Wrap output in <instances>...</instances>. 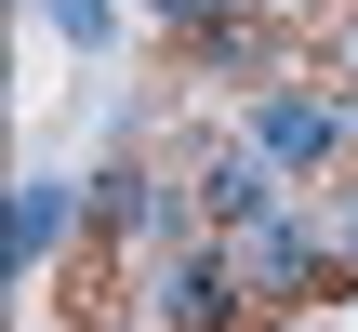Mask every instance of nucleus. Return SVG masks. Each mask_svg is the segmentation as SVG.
<instances>
[{
	"instance_id": "1",
	"label": "nucleus",
	"mask_w": 358,
	"mask_h": 332,
	"mask_svg": "<svg viewBox=\"0 0 358 332\" xmlns=\"http://www.w3.org/2000/svg\"><path fill=\"white\" fill-rule=\"evenodd\" d=\"M199 226H213V213H199V173L173 186L159 160H106V173H93V226H80V266H133V279H146V266H159L173 240H199ZM80 266H66V279H80Z\"/></svg>"
},
{
	"instance_id": "2",
	"label": "nucleus",
	"mask_w": 358,
	"mask_h": 332,
	"mask_svg": "<svg viewBox=\"0 0 358 332\" xmlns=\"http://www.w3.org/2000/svg\"><path fill=\"white\" fill-rule=\"evenodd\" d=\"M213 240H226V253H239V279H252L266 306H292V319H306V306H332V293H358V266L332 253V226L306 213V186L252 200V213H239V226H213Z\"/></svg>"
},
{
	"instance_id": "3",
	"label": "nucleus",
	"mask_w": 358,
	"mask_h": 332,
	"mask_svg": "<svg viewBox=\"0 0 358 332\" xmlns=\"http://www.w3.org/2000/svg\"><path fill=\"white\" fill-rule=\"evenodd\" d=\"M279 319H292V306H266L213 226H199V240H173V253L146 266V332H279Z\"/></svg>"
},
{
	"instance_id": "4",
	"label": "nucleus",
	"mask_w": 358,
	"mask_h": 332,
	"mask_svg": "<svg viewBox=\"0 0 358 332\" xmlns=\"http://www.w3.org/2000/svg\"><path fill=\"white\" fill-rule=\"evenodd\" d=\"M239 146H252V160H279V173L319 200V173L358 146V106H345V93H319V80H252V106H239Z\"/></svg>"
},
{
	"instance_id": "5",
	"label": "nucleus",
	"mask_w": 358,
	"mask_h": 332,
	"mask_svg": "<svg viewBox=\"0 0 358 332\" xmlns=\"http://www.w3.org/2000/svg\"><path fill=\"white\" fill-rule=\"evenodd\" d=\"M173 53H186L199 80H292V13H279V0H226V13L186 27Z\"/></svg>"
},
{
	"instance_id": "6",
	"label": "nucleus",
	"mask_w": 358,
	"mask_h": 332,
	"mask_svg": "<svg viewBox=\"0 0 358 332\" xmlns=\"http://www.w3.org/2000/svg\"><path fill=\"white\" fill-rule=\"evenodd\" d=\"M80 226H93V186H66V173H13L0 266H13V279H53V253H80Z\"/></svg>"
},
{
	"instance_id": "7",
	"label": "nucleus",
	"mask_w": 358,
	"mask_h": 332,
	"mask_svg": "<svg viewBox=\"0 0 358 332\" xmlns=\"http://www.w3.org/2000/svg\"><path fill=\"white\" fill-rule=\"evenodd\" d=\"M40 27H53L66 53H106V40H120V0H40Z\"/></svg>"
},
{
	"instance_id": "8",
	"label": "nucleus",
	"mask_w": 358,
	"mask_h": 332,
	"mask_svg": "<svg viewBox=\"0 0 358 332\" xmlns=\"http://www.w3.org/2000/svg\"><path fill=\"white\" fill-rule=\"evenodd\" d=\"M133 13H146V27H159V40H186V27H213V13H226V0H133Z\"/></svg>"
},
{
	"instance_id": "9",
	"label": "nucleus",
	"mask_w": 358,
	"mask_h": 332,
	"mask_svg": "<svg viewBox=\"0 0 358 332\" xmlns=\"http://www.w3.org/2000/svg\"><path fill=\"white\" fill-rule=\"evenodd\" d=\"M319 226H332V253L358 266V186H319Z\"/></svg>"
},
{
	"instance_id": "10",
	"label": "nucleus",
	"mask_w": 358,
	"mask_h": 332,
	"mask_svg": "<svg viewBox=\"0 0 358 332\" xmlns=\"http://www.w3.org/2000/svg\"><path fill=\"white\" fill-rule=\"evenodd\" d=\"M279 13H332V0H279Z\"/></svg>"
},
{
	"instance_id": "11",
	"label": "nucleus",
	"mask_w": 358,
	"mask_h": 332,
	"mask_svg": "<svg viewBox=\"0 0 358 332\" xmlns=\"http://www.w3.org/2000/svg\"><path fill=\"white\" fill-rule=\"evenodd\" d=\"M345 53H358V0H345Z\"/></svg>"
}]
</instances>
